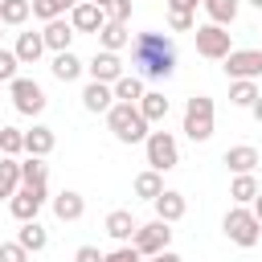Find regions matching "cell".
<instances>
[{
    "label": "cell",
    "instance_id": "6da1fadb",
    "mask_svg": "<svg viewBox=\"0 0 262 262\" xmlns=\"http://www.w3.org/2000/svg\"><path fill=\"white\" fill-rule=\"evenodd\" d=\"M131 66L143 82H164L176 74V45L168 33H139L131 41Z\"/></svg>",
    "mask_w": 262,
    "mask_h": 262
},
{
    "label": "cell",
    "instance_id": "7a4b0ae2",
    "mask_svg": "<svg viewBox=\"0 0 262 262\" xmlns=\"http://www.w3.org/2000/svg\"><path fill=\"white\" fill-rule=\"evenodd\" d=\"M106 127H111V135H115L119 143H143L151 123L139 115L135 102H115V106L106 111Z\"/></svg>",
    "mask_w": 262,
    "mask_h": 262
},
{
    "label": "cell",
    "instance_id": "3957f363",
    "mask_svg": "<svg viewBox=\"0 0 262 262\" xmlns=\"http://www.w3.org/2000/svg\"><path fill=\"white\" fill-rule=\"evenodd\" d=\"M221 229H225V237H229L233 246H242V250H250V246H258V242H262V221H258L246 205H233V209L225 213Z\"/></svg>",
    "mask_w": 262,
    "mask_h": 262
},
{
    "label": "cell",
    "instance_id": "277c9868",
    "mask_svg": "<svg viewBox=\"0 0 262 262\" xmlns=\"http://www.w3.org/2000/svg\"><path fill=\"white\" fill-rule=\"evenodd\" d=\"M192 143H205L213 135V98L209 94H192L184 102V127H180Z\"/></svg>",
    "mask_w": 262,
    "mask_h": 262
},
{
    "label": "cell",
    "instance_id": "5b68a950",
    "mask_svg": "<svg viewBox=\"0 0 262 262\" xmlns=\"http://www.w3.org/2000/svg\"><path fill=\"white\" fill-rule=\"evenodd\" d=\"M143 151H147V168H156V172H172L180 164V143L172 131H147Z\"/></svg>",
    "mask_w": 262,
    "mask_h": 262
},
{
    "label": "cell",
    "instance_id": "8992f818",
    "mask_svg": "<svg viewBox=\"0 0 262 262\" xmlns=\"http://www.w3.org/2000/svg\"><path fill=\"white\" fill-rule=\"evenodd\" d=\"M8 98H12V106H16L20 115H33V119H37V115L45 111V102H49L45 90H41L33 78H20V74L8 82Z\"/></svg>",
    "mask_w": 262,
    "mask_h": 262
},
{
    "label": "cell",
    "instance_id": "52a82bcc",
    "mask_svg": "<svg viewBox=\"0 0 262 262\" xmlns=\"http://www.w3.org/2000/svg\"><path fill=\"white\" fill-rule=\"evenodd\" d=\"M192 37H196V53H201V57H209V61H221V57L233 49L229 29H225V25H213V20H209V25H196V33H192Z\"/></svg>",
    "mask_w": 262,
    "mask_h": 262
},
{
    "label": "cell",
    "instance_id": "ba28073f",
    "mask_svg": "<svg viewBox=\"0 0 262 262\" xmlns=\"http://www.w3.org/2000/svg\"><path fill=\"white\" fill-rule=\"evenodd\" d=\"M131 246H135L143 258H151V254H160V250L172 246V225L156 217V221H147V225H139V229L131 233Z\"/></svg>",
    "mask_w": 262,
    "mask_h": 262
},
{
    "label": "cell",
    "instance_id": "9c48e42d",
    "mask_svg": "<svg viewBox=\"0 0 262 262\" xmlns=\"http://www.w3.org/2000/svg\"><path fill=\"white\" fill-rule=\"evenodd\" d=\"M45 201H49V196H45V184H20V188L8 196V213H12L16 221H33Z\"/></svg>",
    "mask_w": 262,
    "mask_h": 262
},
{
    "label": "cell",
    "instance_id": "30bf717a",
    "mask_svg": "<svg viewBox=\"0 0 262 262\" xmlns=\"http://www.w3.org/2000/svg\"><path fill=\"white\" fill-rule=\"evenodd\" d=\"M221 61H225L221 70H225L229 82H233V78H250V82L262 78V49H229Z\"/></svg>",
    "mask_w": 262,
    "mask_h": 262
},
{
    "label": "cell",
    "instance_id": "8fae6325",
    "mask_svg": "<svg viewBox=\"0 0 262 262\" xmlns=\"http://www.w3.org/2000/svg\"><path fill=\"white\" fill-rule=\"evenodd\" d=\"M70 25H74V33H98V29L106 25V8H98V4L82 0V4H74V8H70Z\"/></svg>",
    "mask_w": 262,
    "mask_h": 262
},
{
    "label": "cell",
    "instance_id": "7c38bea8",
    "mask_svg": "<svg viewBox=\"0 0 262 262\" xmlns=\"http://www.w3.org/2000/svg\"><path fill=\"white\" fill-rule=\"evenodd\" d=\"M86 74H90L94 82H106V86H111V82H115L119 74H127V70H123V61H119V53H111V49H98V53L86 61Z\"/></svg>",
    "mask_w": 262,
    "mask_h": 262
},
{
    "label": "cell",
    "instance_id": "4fadbf2b",
    "mask_svg": "<svg viewBox=\"0 0 262 262\" xmlns=\"http://www.w3.org/2000/svg\"><path fill=\"white\" fill-rule=\"evenodd\" d=\"M78 33H74V25L66 20V16H53V20H45V29H41V41H45V49L49 53H61V49H70V41H74Z\"/></svg>",
    "mask_w": 262,
    "mask_h": 262
},
{
    "label": "cell",
    "instance_id": "5bb4252c",
    "mask_svg": "<svg viewBox=\"0 0 262 262\" xmlns=\"http://www.w3.org/2000/svg\"><path fill=\"white\" fill-rule=\"evenodd\" d=\"M82 106H86L90 115H106V111L115 106V90H111L106 82H94V78H90V82L82 86Z\"/></svg>",
    "mask_w": 262,
    "mask_h": 262
},
{
    "label": "cell",
    "instance_id": "9a60e30c",
    "mask_svg": "<svg viewBox=\"0 0 262 262\" xmlns=\"http://www.w3.org/2000/svg\"><path fill=\"white\" fill-rule=\"evenodd\" d=\"M151 205H156V217H160V221H168V225H176V221L188 213V201H184V192H176V188H164Z\"/></svg>",
    "mask_w": 262,
    "mask_h": 262
},
{
    "label": "cell",
    "instance_id": "2e32d148",
    "mask_svg": "<svg viewBox=\"0 0 262 262\" xmlns=\"http://www.w3.org/2000/svg\"><path fill=\"white\" fill-rule=\"evenodd\" d=\"M221 164H225V168L237 176V172H254V168L262 164V156H258V147H250V143H237V147H225Z\"/></svg>",
    "mask_w": 262,
    "mask_h": 262
},
{
    "label": "cell",
    "instance_id": "e0dca14e",
    "mask_svg": "<svg viewBox=\"0 0 262 262\" xmlns=\"http://www.w3.org/2000/svg\"><path fill=\"white\" fill-rule=\"evenodd\" d=\"M82 213H86V196H82V192L61 188V192L53 196V217H57V221H78Z\"/></svg>",
    "mask_w": 262,
    "mask_h": 262
},
{
    "label": "cell",
    "instance_id": "ac0fdd59",
    "mask_svg": "<svg viewBox=\"0 0 262 262\" xmlns=\"http://www.w3.org/2000/svg\"><path fill=\"white\" fill-rule=\"evenodd\" d=\"M49 70H53V78H57V82H78L86 66H82V57H78L74 49H61V53H53Z\"/></svg>",
    "mask_w": 262,
    "mask_h": 262
},
{
    "label": "cell",
    "instance_id": "d6986e66",
    "mask_svg": "<svg viewBox=\"0 0 262 262\" xmlns=\"http://www.w3.org/2000/svg\"><path fill=\"white\" fill-rule=\"evenodd\" d=\"M12 53H16V61H20V66H37V61H41V53H45L41 33H20V37H16V45H12Z\"/></svg>",
    "mask_w": 262,
    "mask_h": 262
},
{
    "label": "cell",
    "instance_id": "ffe728a7",
    "mask_svg": "<svg viewBox=\"0 0 262 262\" xmlns=\"http://www.w3.org/2000/svg\"><path fill=\"white\" fill-rule=\"evenodd\" d=\"M135 106H139V115H143L147 123H164V119H168V111H172V102H168L160 90H143V98H139Z\"/></svg>",
    "mask_w": 262,
    "mask_h": 262
},
{
    "label": "cell",
    "instance_id": "44dd1931",
    "mask_svg": "<svg viewBox=\"0 0 262 262\" xmlns=\"http://www.w3.org/2000/svg\"><path fill=\"white\" fill-rule=\"evenodd\" d=\"M135 229H139V221L131 217V209H111V213H106V233H111L115 242H131Z\"/></svg>",
    "mask_w": 262,
    "mask_h": 262
},
{
    "label": "cell",
    "instance_id": "7402d4cb",
    "mask_svg": "<svg viewBox=\"0 0 262 262\" xmlns=\"http://www.w3.org/2000/svg\"><path fill=\"white\" fill-rule=\"evenodd\" d=\"M16 242H20L29 254H37V250H45V246H49V233H45V225L33 217V221H20V229H16Z\"/></svg>",
    "mask_w": 262,
    "mask_h": 262
},
{
    "label": "cell",
    "instance_id": "603a6c76",
    "mask_svg": "<svg viewBox=\"0 0 262 262\" xmlns=\"http://www.w3.org/2000/svg\"><path fill=\"white\" fill-rule=\"evenodd\" d=\"M94 37H98V45H102V49H111V53H119L123 45H131V33H127V25H119V20H106V25H102Z\"/></svg>",
    "mask_w": 262,
    "mask_h": 262
},
{
    "label": "cell",
    "instance_id": "cb8c5ba5",
    "mask_svg": "<svg viewBox=\"0 0 262 262\" xmlns=\"http://www.w3.org/2000/svg\"><path fill=\"white\" fill-rule=\"evenodd\" d=\"M111 90H115V102H139L143 98V78L139 74H119L111 82Z\"/></svg>",
    "mask_w": 262,
    "mask_h": 262
},
{
    "label": "cell",
    "instance_id": "d4e9b609",
    "mask_svg": "<svg viewBox=\"0 0 262 262\" xmlns=\"http://www.w3.org/2000/svg\"><path fill=\"white\" fill-rule=\"evenodd\" d=\"M53 143H57V139H53V131H49L45 123H33V131H25V151H29V156H49Z\"/></svg>",
    "mask_w": 262,
    "mask_h": 262
},
{
    "label": "cell",
    "instance_id": "484cf974",
    "mask_svg": "<svg viewBox=\"0 0 262 262\" xmlns=\"http://www.w3.org/2000/svg\"><path fill=\"white\" fill-rule=\"evenodd\" d=\"M201 8H205V16H209L213 25H225V29H229V25L237 20V8H242V4H237V0H201Z\"/></svg>",
    "mask_w": 262,
    "mask_h": 262
},
{
    "label": "cell",
    "instance_id": "4316f807",
    "mask_svg": "<svg viewBox=\"0 0 262 262\" xmlns=\"http://www.w3.org/2000/svg\"><path fill=\"white\" fill-rule=\"evenodd\" d=\"M29 16H33V4H29V0H0V25L20 29Z\"/></svg>",
    "mask_w": 262,
    "mask_h": 262
},
{
    "label": "cell",
    "instance_id": "83f0119b",
    "mask_svg": "<svg viewBox=\"0 0 262 262\" xmlns=\"http://www.w3.org/2000/svg\"><path fill=\"white\" fill-rule=\"evenodd\" d=\"M160 192H164V172L147 168V172L135 176V196H139V201H156Z\"/></svg>",
    "mask_w": 262,
    "mask_h": 262
},
{
    "label": "cell",
    "instance_id": "f1b7e54d",
    "mask_svg": "<svg viewBox=\"0 0 262 262\" xmlns=\"http://www.w3.org/2000/svg\"><path fill=\"white\" fill-rule=\"evenodd\" d=\"M229 196H233L237 205H250V201L258 196V180H254V172H237V176L229 180Z\"/></svg>",
    "mask_w": 262,
    "mask_h": 262
},
{
    "label": "cell",
    "instance_id": "f546056e",
    "mask_svg": "<svg viewBox=\"0 0 262 262\" xmlns=\"http://www.w3.org/2000/svg\"><path fill=\"white\" fill-rule=\"evenodd\" d=\"M258 94H262V90H258V82H250V78H233V82H229V102H233V106H254Z\"/></svg>",
    "mask_w": 262,
    "mask_h": 262
},
{
    "label": "cell",
    "instance_id": "4dcf8cb0",
    "mask_svg": "<svg viewBox=\"0 0 262 262\" xmlns=\"http://www.w3.org/2000/svg\"><path fill=\"white\" fill-rule=\"evenodd\" d=\"M49 180V164H45V156H29V160H20V184H45Z\"/></svg>",
    "mask_w": 262,
    "mask_h": 262
},
{
    "label": "cell",
    "instance_id": "1f68e13d",
    "mask_svg": "<svg viewBox=\"0 0 262 262\" xmlns=\"http://www.w3.org/2000/svg\"><path fill=\"white\" fill-rule=\"evenodd\" d=\"M16 188H20V160L4 156L0 160V196H12Z\"/></svg>",
    "mask_w": 262,
    "mask_h": 262
},
{
    "label": "cell",
    "instance_id": "d6a6232c",
    "mask_svg": "<svg viewBox=\"0 0 262 262\" xmlns=\"http://www.w3.org/2000/svg\"><path fill=\"white\" fill-rule=\"evenodd\" d=\"M0 151L16 160V156L25 151V131H16V127H0Z\"/></svg>",
    "mask_w": 262,
    "mask_h": 262
},
{
    "label": "cell",
    "instance_id": "836d02e7",
    "mask_svg": "<svg viewBox=\"0 0 262 262\" xmlns=\"http://www.w3.org/2000/svg\"><path fill=\"white\" fill-rule=\"evenodd\" d=\"M29 4H33V16L37 20H53V16H61L70 8V0H29Z\"/></svg>",
    "mask_w": 262,
    "mask_h": 262
},
{
    "label": "cell",
    "instance_id": "e575fe53",
    "mask_svg": "<svg viewBox=\"0 0 262 262\" xmlns=\"http://www.w3.org/2000/svg\"><path fill=\"white\" fill-rule=\"evenodd\" d=\"M16 70H20V61H16V53L0 45V82H12V78H16Z\"/></svg>",
    "mask_w": 262,
    "mask_h": 262
},
{
    "label": "cell",
    "instance_id": "d590c367",
    "mask_svg": "<svg viewBox=\"0 0 262 262\" xmlns=\"http://www.w3.org/2000/svg\"><path fill=\"white\" fill-rule=\"evenodd\" d=\"M102 262H143V254H139L131 242H119V250H111Z\"/></svg>",
    "mask_w": 262,
    "mask_h": 262
},
{
    "label": "cell",
    "instance_id": "8d00e7d4",
    "mask_svg": "<svg viewBox=\"0 0 262 262\" xmlns=\"http://www.w3.org/2000/svg\"><path fill=\"white\" fill-rule=\"evenodd\" d=\"M168 29L172 33H192L196 29V16L192 12H168Z\"/></svg>",
    "mask_w": 262,
    "mask_h": 262
},
{
    "label": "cell",
    "instance_id": "74e56055",
    "mask_svg": "<svg viewBox=\"0 0 262 262\" xmlns=\"http://www.w3.org/2000/svg\"><path fill=\"white\" fill-rule=\"evenodd\" d=\"M0 262H29V250L20 242H0Z\"/></svg>",
    "mask_w": 262,
    "mask_h": 262
},
{
    "label": "cell",
    "instance_id": "f35d334b",
    "mask_svg": "<svg viewBox=\"0 0 262 262\" xmlns=\"http://www.w3.org/2000/svg\"><path fill=\"white\" fill-rule=\"evenodd\" d=\"M106 20L127 25V20H131V0H111V4H106Z\"/></svg>",
    "mask_w": 262,
    "mask_h": 262
},
{
    "label": "cell",
    "instance_id": "ab89813d",
    "mask_svg": "<svg viewBox=\"0 0 262 262\" xmlns=\"http://www.w3.org/2000/svg\"><path fill=\"white\" fill-rule=\"evenodd\" d=\"M102 258H106V254H102L98 246H78V250H74V262H102Z\"/></svg>",
    "mask_w": 262,
    "mask_h": 262
},
{
    "label": "cell",
    "instance_id": "60d3db41",
    "mask_svg": "<svg viewBox=\"0 0 262 262\" xmlns=\"http://www.w3.org/2000/svg\"><path fill=\"white\" fill-rule=\"evenodd\" d=\"M196 4H201V0H164L168 12H192V16H196Z\"/></svg>",
    "mask_w": 262,
    "mask_h": 262
},
{
    "label": "cell",
    "instance_id": "b9f144b4",
    "mask_svg": "<svg viewBox=\"0 0 262 262\" xmlns=\"http://www.w3.org/2000/svg\"><path fill=\"white\" fill-rule=\"evenodd\" d=\"M143 262H184V258H180V254L168 246V250H160V254H151V258H143Z\"/></svg>",
    "mask_w": 262,
    "mask_h": 262
},
{
    "label": "cell",
    "instance_id": "7bdbcfd3",
    "mask_svg": "<svg viewBox=\"0 0 262 262\" xmlns=\"http://www.w3.org/2000/svg\"><path fill=\"white\" fill-rule=\"evenodd\" d=\"M250 213H254V217H258V221H262V188H258V196H254V201H250Z\"/></svg>",
    "mask_w": 262,
    "mask_h": 262
},
{
    "label": "cell",
    "instance_id": "ee69618b",
    "mask_svg": "<svg viewBox=\"0 0 262 262\" xmlns=\"http://www.w3.org/2000/svg\"><path fill=\"white\" fill-rule=\"evenodd\" d=\"M250 111H254V119H258V123H262V94H258V98H254V106H250Z\"/></svg>",
    "mask_w": 262,
    "mask_h": 262
},
{
    "label": "cell",
    "instance_id": "f6af8a7d",
    "mask_svg": "<svg viewBox=\"0 0 262 262\" xmlns=\"http://www.w3.org/2000/svg\"><path fill=\"white\" fill-rule=\"evenodd\" d=\"M90 4H98V8H106V4H111V0H90Z\"/></svg>",
    "mask_w": 262,
    "mask_h": 262
},
{
    "label": "cell",
    "instance_id": "bcb514c9",
    "mask_svg": "<svg viewBox=\"0 0 262 262\" xmlns=\"http://www.w3.org/2000/svg\"><path fill=\"white\" fill-rule=\"evenodd\" d=\"M250 4H254V8H262V0H250Z\"/></svg>",
    "mask_w": 262,
    "mask_h": 262
},
{
    "label": "cell",
    "instance_id": "7dc6e473",
    "mask_svg": "<svg viewBox=\"0 0 262 262\" xmlns=\"http://www.w3.org/2000/svg\"><path fill=\"white\" fill-rule=\"evenodd\" d=\"M74 4H82V0H70V8H74Z\"/></svg>",
    "mask_w": 262,
    "mask_h": 262
},
{
    "label": "cell",
    "instance_id": "c3c4849f",
    "mask_svg": "<svg viewBox=\"0 0 262 262\" xmlns=\"http://www.w3.org/2000/svg\"><path fill=\"white\" fill-rule=\"evenodd\" d=\"M0 29H4V25H0Z\"/></svg>",
    "mask_w": 262,
    "mask_h": 262
}]
</instances>
